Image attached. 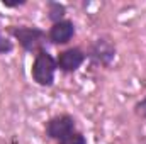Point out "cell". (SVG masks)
<instances>
[{
    "label": "cell",
    "instance_id": "6da1fadb",
    "mask_svg": "<svg viewBox=\"0 0 146 144\" xmlns=\"http://www.w3.org/2000/svg\"><path fill=\"white\" fill-rule=\"evenodd\" d=\"M56 58H53V54H49V51L41 49L36 53L33 66H31V76L39 87H51L54 83V76H56Z\"/></svg>",
    "mask_w": 146,
    "mask_h": 144
},
{
    "label": "cell",
    "instance_id": "30bf717a",
    "mask_svg": "<svg viewBox=\"0 0 146 144\" xmlns=\"http://www.w3.org/2000/svg\"><path fill=\"white\" fill-rule=\"evenodd\" d=\"M134 114L139 117V119H146V97L138 100L134 104Z\"/></svg>",
    "mask_w": 146,
    "mask_h": 144
},
{
    "label": "cell",
    "instance_id": "8fae6325",
    "mask_svg": "<svg viewBox=\"0 0 146 144\" xmlns=\"http://www.w3.org/2000/svg\"><path fill=\"white\" fill-rule=\"evenodd\" d=\"M26 2H7V0H3V5L5 7H21V5H24Z\"/></svg>",
    "mask_w": 146,
    "mask_h": 144
},
{
    "label": "cell",
    "instance_id": "8992f818",
    "mask_svg": "<svg viewBox=\"0 0 146 144\" xmlns=\"http://www.w3.org/2000/svg\"><path fill=\"white\" fill-rule=\"evenodd\" d=\"M73 36H75V24L68 19L53 24L49 27V31H48V41L56 44V46L68 44L73 39Z\"/></svg>",
    "mask_w": 146,
    "mask_h": 144
},
{
    "label": "cell",
    "instance_id": "5b68a950",
    "mask_svg": "<svg viewBox=\"0 0 146 144\" xmlns=\"http://www.w3.org/2000/svg\"><path fill=\"white\" fill-rule=\"evenodd\" d=\"M87 59V54L80 48H68L56 56L58 70L63 73H75Z\"/></svg>",
    "mask_w": 146,
    "mask_h": 144
},
{
    "label": "cell",
    "instance_id": "3957f363",
    "mask_svg": "<svg viewBox=\"0 0 146 144\" xmlns=\"http://www.w3.org/2000/svg\"><path fill=\"white\" fill-rule=\"evenodd\" d=\"M85 54L95 66H110V63L115 58V46L110 39L100 37L90 44Z\"/></svg>",
    "mask_w": 146,
    "mask_h": 144
},
{
    "label": "cell",
    "instance_id": "277c9868",
    "mask_svg": "<svg viewBox=\"0 0 146 144\" xmlns=\"http://www.w3.org/2000/svg\"><path fill=\"white\" fill-rule=\"evenodd\" d=\"M76 131V124L70 114H61V115H54L51 117L46 126H44V132L49 139H54L56 143L63 137H66L70 132Z\"/></svg>",
    "mask_w": 146,
    "mask_h": 144
},
{
    "label": "cell",
    "instance_id": "52a82bcc",
    "mask_svg": "<svg viewBox=\"0 0 146 144\" xmlns=\"http://www.w3.org/2000/svg\"><path fill=\"white\" fill-rule=\"evenodd\" d=\"M65 14H66V7L60 2H49L48 3V19L56 24L60 20H65Z\"/></svg>",
    "mask_w": 146,
    "mask_h": 144
},
{
    "label": "cell",
    "instance_id": "9c48e42d",
    "mask_svg": "<svg viewBox=\"0 0 146 144\" xmlns=\"http://www.w3.org/2000/svg\"><path fill=\"white\" fill-rule=\"evenodd\" d=\"M14 49V42L0 32V54H9Z\"/></svg>",
    "mask_w": 146,
    "mask_h": 144
},
{
    "label": "cell",
    "instance_id": "7a4b0ae2",
    "mask_svg": "<svg viewBox=\"0 0 146 144\" xmlns=\"http://www.w3.org/2000/svg\"><path fill=\"white\" fill-rule=\"evenodd\" d=\"M12 36L21 44V48L27 53H39L44 49V44L48 41V34L36 26H15L10 29Z\"/></svg>",
    "mask_w": 146,
    "mask_h": 144
},
{
    "label": "cell",
    "instance_id": "ba28073f",
    "mask_svg": "<svg viewBox=\"0 0 146 144\" xmlns=\"http://www.w3.org/2000/svg\"><path fill=\"white\" fill-rule=\"evenodd\" d=\"M58 144H87V137L80 132V131H73L66 137L60 139Z\"/></svg>",
    "mask_w": 146,
    "mask_h": 144
}]
</instances>
